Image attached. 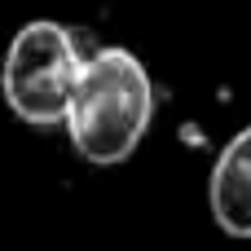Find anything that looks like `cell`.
<instances>
[{
    "label": "cell",
    "mask_w": 251,
    "mask_h": 251,
    "mask_svg": "<svg viewBox=\"0 0 251 251\" xmlns=\"http://www.w3.org/2000/svg\"><path fill=\"white\" fill-rule=\"evenodd\" d=\"M154 124V79L146 62L124 44H101L84 57L71 110H66V137L93 168H115L137 154Z\"/></svg>",
    "instance_id": "6da1fadb"
},
{
    "label": "cell",
    "mask_w": 251,
    "mask_h": 251,
    "mask_svg": "<svg viewBox=\"0 0 251 251\" xmlns=\"http://www.w3.org/2000/svg\"><path fill=\"white\" fill-rule=\"evenodd\" d=\"M84 49L71 26L53 18H31L13 31L4 62H0V93L4 106L31 124V128H62L79 71H84Z\"/></svg>",
    "instance_id": "7a4b0ae2"
},
{
    "label": "cell",
    "mask_w": 251,
    "mask_h": 251,
    "mask_svg": "<svg viewBox=\"0 0 251 251\" xmlns=\"http://www.w3.org/2000/svg\"><path fill=\"white\" fill-rule=\"evenodd\" d=\"M207 207L221 234L243 238V243L251 238V124L238 128L216 154L212 176H207Z\"/></svg>",
    "instance_id": "3957f363"
}]
</instances>
